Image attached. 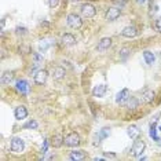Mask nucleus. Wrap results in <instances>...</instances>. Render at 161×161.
Here are the masks:
<instances>
[{
	"mask_svg": "<svg viewBox=\"0 0 161 161\" xmlns=\"http://www.w3.org/2000/svg\"><path fill=\"white\" fill-rule=\"evenodd\" d=\"M145 147H146L145 141L138 136V138L134 141L132 147H131V154H132L134 157H139V156L142 154V153L145 152Z\"/></svg>",
	"mask_w": 161,
	"mask_h": 161,
	"instance_id": "1",
	"label": "nucleus"
},
{
	"mask_svg": "<svg viewBox=\"0 0 161 161\" xmlns=\"http://www.w3.org/2000/svg\"><path fill=\"white\" fill-rule=\"evenodd\" d=\"M64 142H65V146H68V147H77L80 145V136L76 132H70L65 136Z\"/></svg>",
	"mask_w": 161,
	"mask_h": 161,
	"instance_id": "2",
	"label": "nucleus"
},
{
	"mask_svg": "<svg viewBox=\"0 0 161 161\" xmlns=\"http://www.w3.org/2000/svg\"><path fill=\"white\" fill-rule=\"evenodd\" d=\"M66 22L72 29H80L83 26V19L77 14H69L66 18Z\"/></svg>",
	"mask_w": 161,
	"mask_h": 161,
	"instance_id": "3",
	"label": "nucleus"
},
{
	"mask_svg": "<svg viewBox=\"0 0 161 161\" xmlns=\"http://www.w3.org/2000/svg\"><path fill=\"white\" fill-rule=\"evenodd\" d=\"M10 149H11L13 153H22L25 149V142L21 138H13L11 139V143H10Z\"/></svg>",
	"mask_w": 161,
	"mask_h": 161,
	"instance_id": "4",
	"label": "nucleus"
},
{
	"mask_svg": "<svg viewBox=\"0 0 161 161\" xmlns=\"http://www.w3.org/2000/svg\"><path fill=\"white\" fill-rule=\"evenodd\" d=\"M95 14H97V8L90 4V3H84V4L81 6V15L84 18H94Z\"/></svg>",
	"mask_w": 161,
	"mask_h": 161,
	"instance_id": "5",
	"label": "nucleus"
},
{
	"mask_svg": "<svg viewBox=\"0 0 161 161\" xmlns=\"http://www.w3.org/2000/svg\"><path fill=\"white\" fill-rule=\"evenodd\" d=\"M154 98H156V92L153 90H149V88H146L142 91V94H141V101H142V103H152L153 101H154Z\"/></svg>",
	"mask_w": 161,
	"mask_h": 161,
	"instance_id": "6",
	"label": "nucleus"
},
{
	"mask_svg": "<svg viewBox=\"0 0 161 161\" xmlns=\"http://www.w3.org/2000/svg\"><path fill=\"white\" fill-rule=\"evenodd\" d=\"M120 14H121V10L119 8V7H110V8L106 11V21H116L117 18L120 17Z\"/></svg>",
	"mask_w": 161,
	"mask_h": 161,
	"instance_id": "7",
	"label": "nucleus"
},
{
	"mask_svg": "<svg viewBox=\"0 0 161 161\" xmlns=\"http://www.w3.org/2000/svg\"><path fill=\"white\" fill-rule=\"evenodd\" d=\"M33 77H35V83H36V84H40V86H43V84L47 81V77H48V72L44 70V69H40V70L36 73Z\"/></svg>",
	"mask_w": 161,
	"mask_h": 161,
	"instance_id": "8",
	"label": "nucleus"
},
{
	"mask_svg": "<svg viewBox=\"0 0 161 161\" xmlns=\"http://www.w3.org/2000/svg\"><path fill=\"white\" fill-rule=\"evenodd\" d=\"M110 46H112V39L110 37H103L99 43H98L97 50L99 51V53H105L106 50L110 48Z\"/></svg>",
	"mask_w": 161,
	"mask_h": 161,
	"instance_id": "9",
	"label": "nucleus"
},
{
	"mask_svg": "<svg viewBox=\"0 0 161 161\" xmlns=\"http://www.w3.org/2000/svg\"><path fill=\"white\" fill-rule=\"evenodd\" d=\"M128 98H130V91H128V88H124L116 95V102L120 105H125Z\"/></svg>",
	"mask_w": 161,
	"mask_h": 161,
	"instance_id": "10",
	"label": "nucleus"
},
{
	"mask_svg": "<svg viewBox=\"0 0 161 161\" xmlns=\"http://www.w3.org/2000/svg\"><path fill=\"white\" fill-rule=\"evenodd\" d=\"M14 116H15L17 120H24L28 117V109L25 108L24 105L18 106V108H15V110H14Z\"/></svg>",
	"mask_w": 161,
	"mask_h": 161,
	"instance_id": "11",
	"label": "nucleus"
},
{
	"mask_svg": "<svg viewBox=\"0 0 161 161\" xmlns=\"http://www.w3.org/2000/svg\"><path fill=\"white\" fill-rule=\"evenodd\" d=\"M121 35L124 36V37H127V39H131V37H135V36L138 35V29L132 26V25H130V26H125L121 31Z\"/></svg>",
	"mask_w": 161,
	"mask_h": 161,
	"instance_id": "12",
	"label": "nucleus"
},
{
	"mask_svg": "<svg viewBox=\"0 0 161 161\" xmlns=\"http://www.w3.org/2000/svg\"><path fill=\"white\" fill-rule=\"evenodd\" d=\"M106 91H108V87H106V84H98V86L94 87L92 95H94V97H97V98H102V97H105Z\"/></svg>",
	"mask_w": 161,
	"mask_h": 161,
	"instance_id": "13",
	"label": "nucleus"
},
{
	"mask_svg": "<svg viewBox=\"0 0 161 161\" xmlns=\"http://www.w3.org/2000/svg\"><path fill=\"white\" fill-rule=\"evenodd\" d=\"M14 77H15L14 72H4L2 75V79H0V81H2L3 86H8V84H11L14 81Z\"/></svg>",
	"mask_w": 161,
	"mask_h": 161,
	"instance_id": "14",
	"label": "nucleus"
},
{
	"mask_svg": "<svg viewBox=\"0 0 161 161\" xmlns=\"http://www.w3.org/2000/svg\"><path fill=\"white\" fill-rule=\"evenodd\" d=\"M62 44L66 46V47H72L76 44V37L70 33H65L62 36Z\"/></svg>",
	"mask_w": 161,
	"mask_h": 161,
	"instance_id": "15",
	"label": "nucleus"
},
{
	"mask_svg": "<svg viewBox=\"0 0 161 161\" xmlns=\"http://www.w3.org/2000/svg\"><path fill=\"white\" fill-rule=\"evenodd\" d=\"M65 75H66V70H65L62 66H55L53 69V77L55 80H61L65 77Z\"/></svg>",
	"mask_w": 161,
	"mask_h": 161,
	"instance_id": "16",
	"label": "nucleus"
},
{
	"mask_svg": "<svg viewBox=\"0 0 161 161\" xmlns=\"http://www.w3.org/2000/svg\"><path fill=\"white\" fill-rule=\"evenodd\" d=\"M69 158L70 160H86L87 158V154L86 152H83V150H75V152H70V154H69Z\"/></svg>",
	"mask_w": 161,
	"mask_h": 161,
	"instance_id": "17",
	"label": "nucleus"
},
{
	"mask_svg": "<svg viewBox=\"0 0 161 161\" xmlns=\"http://www.w3.org/2000/svg\"><path fill=\"white\" fill-rule=\"evenodd\" d=\"M64 139H65V138L62 136V135H59V134H58V135H54L53 139H51V146H53V147H55V149L61 147V146L65 143Z\"/></svg>",
	"mask_w": 161,
	"mask_h": 161,
	"instance_id": "18",
	"label": "nucleus"
},
{
	"mask_svg": "<svg viewBox=\"0 0 161 161\" xmlns=\"http://www.w3.org/2000/svg\"><path fill=\"white\" fill-rule=\"evenodd\" d=\"M124 106H125V108H128L130 110H134V109H136L138 106H139V101H138L135 97H130V98L127 99V102H125V105H124Z\"/></svg>",
	"mask_w": 161,
	"mask_h": 161,
	"instance_id": "19",
	"label": "nucleus"
},
{
	"mask_svg": "<svg viewBox=\"0 0 161 161\" xmlns=\"http://www.w3.org/2000/svg\"><path fill=\"white\" fill-rule=\"evenodd\" d=\"M139 134H141V131L138 130L136 125H130L127 128V135L130 136L131 139H136L139 136Z\"/></svg>",
	"mask_w": 161,
	"mask_h": 161,
	"instance_id": "20",
	"label": "nucleus"
},
{
	"mask_svg": "<svg viewBox=\"0 0 161 161\" xmlns=\"http://www.w3.org/2000/svg\"><path fill=\"white\" fill-rule=\"evenodd\" d=\"M15 88L19 91L21 94H26L28 91H29V86H28V83L25 81V80H18L17 81V86H15Z\"/></svg>",
	"mask_w": 161,
	"mask_h": 161,
	"instance_id": "21",
	"label": "nucleus"
},
{
	"mask_svg": "<svg viewBox=\"0 0 161 161\" xmlns=\"http://www.w3.org/2000/svg\"><path fill=\"white\" fill-rule=\"evenodd\" d=\"M143 59H145V62L147 65H153L154 64V61H156V57H154V54H153L152 51H143Z\"/></svg>",
	"mask_w": 161,
	"mask_h": 161,
	"instance_id": "22",
	"label": "nucleus"
},
{
	"mask_svg": "<svg viewBox=\"0 0 161 161\" xmlns=\"http://www.w3.org/2000/svg\"><path fill=\"white\" fill-rule=\"evenodd\" d=\"M130 55H131V48H128V47H123V48L120 50V58H121L123 61H125Z\"/></svg>",
	"mask_w": 161,
	"mask_h": 161,
	"instance_id": "23",
	"label": "nucleus"
},
{
	"mask_svg": "<svg viewBox=\"0 0 161 161\" xmlns=\"http://www.w3.org/2000/svg\"><path fill=\"white\" fill-rule=\"evenodd\" d=\"M37 127H39V124H37V121H36V120H29L28 123L24 124V128H25V130H36Z\"/></svg>",
	"mask_w": 161,
	"mask_h": 161,
	"instance_id": "24",
	"label": "nucleus"
},
{
	"mask_svg": "<svg viewBox=\"0 0 161 161\" xmlns=\"http://www.w3.org/2000/svg\"><path fill=\"white\" fill-rule=\"evenodd\" d=\"M50 46H51V43L48 42V40H42V42L39 43V50L42 51V53H44V51L48 50Z\"/></svg>",
	"mask_w": 161,
	"mask_h": 161,
	"instance_id": "25",
	"label": "nucleus"
},
{
	"mask_svg": "<svg viewBox=\"0 0 161 161\" xmlns=\"http://www.w3.org/2000/svg\"><path fill=\"white\" fill-rule=\"evenodd\" d=\"M150 136H152L154 141H160V138L157 136V130H156V123L153 121L152 127H150Z\"/></svg>",
	"mask_w": 161,
	"mask_h": 161,
	"instance_id": "26",
	"label": "nucleus"
},
{
	"mask_svg": "<svg viewBox=\"0 0 161 161\" xmlns=\"http://www.w3.org/2000/svg\"><path fill=\"white\" fill-rule=\"evenodd\" d=\"M109 135H110V128H102L101 130V132H99V139H105V138H108Z\"/></svg>",
	"mask_w": 161,
	"mask_h": 161,
	"instance_id": "27",
	"label": "nucleus"
},
{
	"mask_svg": "<svg viewBox=\"0 0 161 161\" xmlns=\"http://www.w3.org/2000/svg\"><path fill=\"white\" fill-rule=\"evenodd\" d=\"M15 33L17 35H26L28 32H26V28H24V26H18L15 29Z\"/></svg>",
	"mask_w": 161,
	"mask_h": 161,
	"instance_id": "28",
	"label": "nucleus"
},
{
	"mask_svg": "<svg viewBox=\"0 0 161 161\" xmlns=\"http://www.w3.org/2000/svg\"><path fill=\"white\" fill-rule=\"evenodd\" d=\"M33 58H35V62L36 64H40V62H43V55L39 53H35L33 54Z\"/></svg>",
	"mask_w": 161,
	"mask_h": 161,
	"instance_id": "29",
	"label": "nucleus"
},
{
	"mask_svg": "<svg viewBox=\"0 0 161 161\" xmlns=\"http://www.w3.org/2000/svg\"><path fill=\"white\" fill-rule=\"evenodd\" d=\"M58 3H59V0H48V6L51 7V8H55V7L58 6Z\"/></svg>",
	"mask_w": 161,
	"mask_h": 161,
	"instance_id": "30",
	"label": "nucleus"
},
{
	"mask_svg": "<svg viewBox=\"0 0 161 161\" xmlns=\"http://www.w3.org/2000/svg\"><path fill=\"white\" fill-rule=\"evenodd\" d=\"M156 29L161 33V18H158V19L156 21Z\"/></svg>",
	"mask_w": 161,
	"mask_h": 161,
	"instance_id": "31",
	"label": "nucleus"
},
{
	"mask_svg": "<svg viewBox=\"0 0 161 161\" xmlns=\"http://www.w3.org/2000/svg\"><path fill=\"white\" fill-rule=\"evenodd\" d=\"M47 145H48V141H44V146H43V153H47Z\"/></svg>",
	"mask_w": 161,
	"mask_h": 161,
	"instance_id": "32",
	"label": "nucleus"
},
{
	"mask_svg": "<svg viewBox=\"0 0 161 161\" xmlns=\"http://www.w3.org/2000/svg\"><path fill=\"white\" fill-rule=\"evenodd\" d=\"M105 157H112V158H114L116 154H113V153H105Z\"/></svg>",
	"mask_w": 161,
	"mask_h": 161,
	"instance_id": "33",
	"label": "nucleus"
},
{
	"mask_svg": "<svg viewBox=\"0 0 161 161\" xmlns=\"http://www.w3.org/2000/svg\"><path fill=\"white\" fill-rule=\"evenodd\" d=\"M136 2H138V3H141V4H143V3L146 2V0H136Z\"/></svg>",
	"mask_w": 161,
	"mask_h": 161,
	"instance_id": "34",
	"label": "nucleus"
},
{
	"mask_svg": "<svg viewBox=\"0 0 161 161\" xmlns=\"http://www.w3.org/2000/svg\"><path fill=\"white\" fill-rule=\"evenodd\" d=\"M160 131H161V127H160Z\"/></svg>",
	"mask_w": 161,
	"mask_h": 161,
	"instance_id": "35",
	"label": "nucleus"
},
{
	"mask_svg": "<svg viewBox=\"0 0 161 161\" xmlns=\"http://www.w3.org/2000/svg\"><path fill=\"white\" fill-rule=\"evenodd\" d=\"M160 57H161V53H160Z\"/></svg>",
	"mask_w": 161,
	"mask_h": 161,
	"instance_id": "36",
	"label": "nucleus"
}]
</instances>
